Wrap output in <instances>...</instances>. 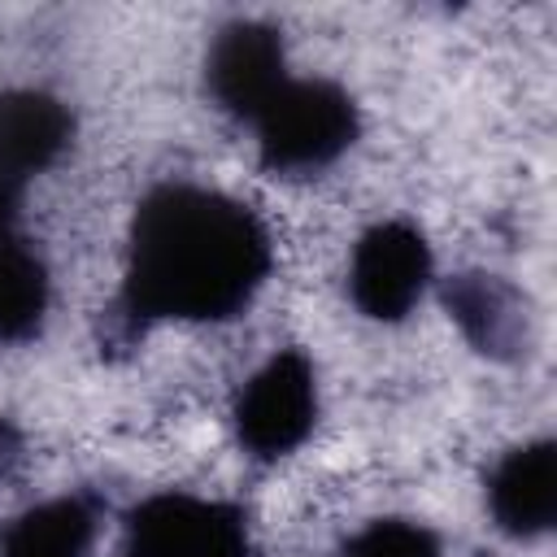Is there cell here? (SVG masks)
I'll list each match as a JSON object with an SVG mask.
<instances>
[{"label": "cell", "instance_id": "1", "mask_svg": "<svg viewBox=\"0 0 557 557\" xmlns=\"http://www.w3.org/2000/svg\"><path fill=\"white\" fill-rule=\"evenodd\" d=\"M274 270L265 222L235 196L200 183H157L131 218L117 322L239 318Z\"/></svg>", "mask_w": 557, "mask_h": 557}, {"label": "cell", "instance_id": "2", "mask_svg": "<svg viewBox=\"0 0 557 557\" xmlns=\"http://www.w3.org/2000/svg\"><path fill=\"white\" fill-rule=\"evenodd\" d=\"M270 174H313L361 135V109L335 78H287L248 122Z\"/></svg>", "mask_w": 557, "mask_h": 557}, {"label": "cell", "instance_id": "3", "mask_svg": "<svg viewBox=\"0 0 557 557\" xmlns=\"http://www.w3.org/2000/svg\"><path fill=\"white\" fill-rule=\"evenodd\" d=\"M122 557H252V531L231 500L157 492L126 513Z\"/></svg>", "mask_w": 557, "mask_h": 557}, {"label": "cell", "instance_id": "4", "mask_svg": "<svg viewBox=\"0 0 557 557\" xmlns=\"http://www.w3.org/2000/svg\"><path fill=\"white\" fill-rule=\"evenodd\" d=\"M235 440L257 461L296 453L318 422V374L300 348H278L235 396Z\"/></svg>", "mask_w": 557, "mask_h": 557}, {"label": "cell", "instance_id": "5", "mask_svg": "<svg viewBox=\"0 0 557 557\" xmlns=\"http://www.w3.org/2000/svg\"><path fill=\"white\" fill-rule=\"evenodd\" d=\"M431 270L435 257L426 235L405 218H387L357 239L348 261V296L370 322H400L422 300Z\"/></svg>", "mask_w": 557, "mask_h": 557}, {"label": "cell", "instance_id": "6", "mask_svg": "<svg viewBox=\"0 0 557 557\" xmlns=\"http://www.w3.org/2000/svg\"><path fill=\"white\" fill-rule=\"evenodd\" d=\"M287 52L283 35L270 22H226L213 35L209 61H205V87L209 96L239 122H252L261 104L287 83Z\"/></svg>", "mask_w": 557, "mask_h": 557}, {"label": "cell", "instance_id": "7", "mask_svg": "<svg viewBox=\"0 0 557 557\" xmlns=\"http://www.w3.org/2000/svg\"><path fill=\"white\" fill-rule=\"evenodd\" d=\"M487 509L513 540H540L557 518V444L548 435L509 448L487 474Z\"/></svg>", "mask_w": 557, "mask_h": 557}, {"label": "cell", "instance_id": "8", "mask_svg": "<svg viewBox=\"0 0 557 557\" xmlns=\"http://www.w3.org/2000/svg\"><path fill=\"white\" fill-rule=\"evenodd\" d=\"M74 139V117L61 96L44 87H9L0 91V174L26 183L57 165V157Z\"/></svg>", "mask_w": 557, "mask_h": 557}, {"label": "cell", "instance_id": "9", "mask_svg": "<svg viewBox=\"0 0 557 557\" xmlns=\"http://www.w3.org/2000/svg\"><path fill=\"white\" fill-rule=\"evenodd\" d=\"M100 527V505L87 492H65L30 505L0 531V557H87Z\"/></svg>", "mask_w": 557, "mask_h": 557}, {"label": "cell", "instance_id": "10", "mask_svg": "<svg viewBox=\"0 0 557 557\" xmlns=\"http://www.w3.org/2000/svg\"><path fill=\"white\" fill-rule=\"evenodd\" d=\"M448 309L461 322L466 339L479 352L509 357L527 339V318L518 292L505 287L496 274H461L448 283Z\"/></svg>", "mask_w": 557, "mask_h": 557}, {"label": "cell", "instance_id": "11", "mask_svg": "<svg viewBox=\"0 0 557 557\" xmlns=\"http://www.w3.org/2000/svg\"><path fill=\"white\" fill-rule=\"evenodd\" d=\"M52 278L39 248L22 235L0 239V344H26L44 331Z\"/></svg>", "mask_w": 557, "mask_h": 557}, {"label": "cell", "instance_id": "12", "mask_svg": "<svg viewBox=\"0 0 557 557\" xmlns=\"http://www.w3.org/2000/svg\"><path fill=\"white\" fill-rule=\"evenodd\" d=\"M339 557H444V544L426 522L374 518L339 548Z\"/></svg>", "mask_w": 557, "mask_h": 557}, {"label": "cell", "instance_id": "13", "mask_svg": "<svg viewBox=\"0 0 557 557\" xmlns=\"http://www.w3.org/2000/svg\"><path fill=\"white\" fill-rule=\"evenodd\" d=\"M17 200H22V183H13V178H4V174H0V239L13 231Z\"/></svg>", "mask_w": 557, "mask_h": 557}]
</instances>
